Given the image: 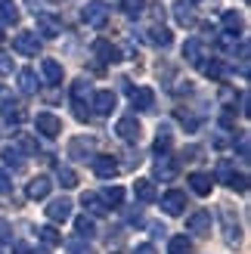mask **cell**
Masks as SVG:
<instances>
[{
  "label": "cell",
  "mask_w": 251,
  "mask_h": 254,
  "mask_svg": "<svg viewBox=\"0 0 251 254\" xmlns=\"http://www.w3.org/2000/svg\"><path fill=\"white\" fill-rule=\"evenodd\" d=\"M81 19L90 25V28H103L109 22V3L106 0H90V3L84 6V12H81Z\"/></svg>",
  "instance_id": "1"
},
{
  "label": "cell",
  "mask_w": 251,
  "mask_h": 254,
  "mask_svg": "<svg viewBox=\"0 0 251 254\" xmlns=\"http://www.w3.org/2000/svg\"><path fill=\"white\" fill-rule=\"evenodd\" d=\"M12 50L22 56H37L41 53V37H37V31H19L12 37Z\"/></svg>",
  "instance_id": "2"
},
{
  "label": "cell",
  "mask_w": 251,
  "mask_h": 254,
  "mask_svg": "<svg viewBox=\"0 0 251 254\" xmlns=\"http://www.w3.org/2000/svg\"><path fill=\"white\" fill-rule=\"evenodd\" d=\"M34 127H37V133H44L47 139H53V136H59V133H62V121L53 115V112H37Z\"/></svg>",
  "instance_id": "3"
},
{
  "label": "cell",
  "mask_w": 251,
  "mask_h": 254,
  "mask_svg": "<svg viewBox=\"0 0 251 254\" xmlns=\"http://www.w3.org/2000/svg\"><path fill=\"white\" fill-rule=\"evenodd\" d=\"M161 211L171 214V217H180V214L186 211V192H180V189H168V192L161 195Z\"/></svg>",
  "instance_id": "4"
},
{
  "label": "cell",
  "mask_w": 251,
  "mask_h": 254,
  "mask_svg": "<svg viewBox=\"0 0 251 254\" xmlns=\"http://www.w3.org/2000/svg\"><path fill=\"white\" fill-rule=\"evenodd\" d=\"M115 133L124 139V143H136V139H140V133H143V127H140V121H136L133 115H124V118H118V124H115Z\"/></svg>",
  "instance_id": "5"
},
{
  "label": "cell",
  "mask_w": 251,
  "mask_h": 254,
  "mask_svg": "<svg viewBox=\"0 0 251 254\" xmlns=\"http://www.w3.org/2000/svg\"><path fill=\"white\" fill-rule=\"evenodd\" d=\"M220 226H223V239H227L230 245L242 242V226H239V220L233 217V211H227V208L220 211Z\"/></svg>",
  "instance_id": "6"
},
{
  "label": "cell",
  "mask_w": 251,
  "mask_h": 254,
  "mask_svg": "<svg viewBox=\"0 0 251 254\" xmlns=\"http://www.w3.org/2000/svg\"><path fill=\"white\" fill-rule=\"evenodd\" d=\"M118 171H121V164L112 155H96L93 158V174L99 180H112V177H118Z\"/></svg>",
  "instance_id": "7"
},
{
  "label": "cell",
  "mask_w": 251,
  "mask_h": 254,
  "mask_svg": "<svg viewBox=\"0 0 251 254\" xmlns=\"http://www.w3.org/2000/svg\"><path fill=\"white\" fill-rule=\"evenodd\" d=\"M47 217L53 220V223H65V220L71 217V198H65V195H62V198H53V201L47 205Z\"/></svg>",
  "instance_id": "8"
},
{
  "label": "cell",
  "mask_w": 251,
  "mask_h": 254,
  "mask_svg": "<svg viewBox=\"0 0 251 254\" xmlns=\"http://www.w3.org/2000/svg\"><path fill=\"white\" fill-rule=\"evenodd\" d=\"M186 230L192 236H208L211 233V211H195L186 217Z\"/></svg>",
  "instance_id": "9"
},
{
  "label": "cell",
  "mask_w": 251,
  "mask_h": 254,
  "mask_svg": "<svg viewBox=\"0 0 251 254\" xmlns=\"http://www.w3.org/2000/svg\"><path fill=\"white\" fill-rule=\"evenodd\" d=\"M115 106H118V96L112 90H96L93 93V112H96V115H112Z\"/></svg>",
  "instance_id": "10"
},
{
  "label": "cell",
  "mask_w": 251,
  "mask_h": 254,
  "mask_svg": "<svg viewBox=\"0 0 251 254\" xmlns=\"http://www.w3.org/2000/svg\"><path fill=\"white\" fill-rule=\"evenodd\" d=\"M183 59L189 62V65H202L205 62V44L198 41V37H189V41L183 44Z\"/></svg>",
  "instance_id": "11"
},
{
  "label": "cell",
  "mask_w": 251,
  "mask_h": 254,
  "mask_svg": "<svg viewBox=\"0 0 251 254\" xmlns=\"http://www.w3.org/2000/svg\"><path fill=\"white\" fill-rule=\"evenodd\" d=\"M96 146V139L93 136H78V139H71V146H68V155L71 158H78V161H87L90 158V152Z\"/></svg>",
  "instance_id": "12"
},
{
  "label": "cell",
  "mask_w": 251,
  "mask_h": 254,
  "mask_svg": "<svg viewBox=\"0 0 251 254\" xmlns=\"http://www.w3.org/2000/svg\"><path fill=\"white\" fill-rule=\"evenodd\" d=\"M189 189L195 195H211V189H214V177L205 174V171H195V174H189Z\"/></svg>",
  "instance_id": "13"
},
{
  "label": "cell",
  "mask_w": 251,
  "mask_h": 254,
  "mask_svg": "<svg viewBox=\"0 0 251 254\" xmlns=\"http://www.w3.org/2000/svg\"><path fill=\"white\" fill-rule=\"evenodd\" d=\"M50 186H53V183H50V177H34V180L28 183V189H25V195H28L31 201H41V198H47L50 195Z\"/></svg>",
  "instance_id": "14"
},
{
  "label": "cell",
  "mask_w": 251,
  "mask_h": 254,
  "mask_svg": "<svg viewBox=\"0 0 251 254\" xmlns=\"http://www.w3.org/2000/svg\"><path fill=\"white\" fill-rule=\"evenodd\" d=\"M37 31H41L44 37H56L62 31V25H59V19L53 16V12H37Z\"/></svg>",
  "instance_id": "15"
},
{
  "label": "cell",
  "mask_w": 251,
  "mask_h": 254,
  "mask_svg": "<svg viewBox=\"0 0 251 254\" xmlns=\"http://www.w3.org/2000/svg\"><path fill=\"white\" fill-rule=\"evenodd\" d=\"M130 103H133V109L149 112L155 106V93L149 90V87H136V90H130Z\"/></svg>",
  "instance_id": "16"
},
{
  "label": "cell",
  "mask_w": 251,
  "mask_h": 254,
  "mask_svg": "<svg viewBox=\"0 0 251 254\" xmlns=\"http://www.w3.org/2000/svg\"><path fill=\"white\" fill-rule=\"evenodd\" d=\"M174 19H177L183 28H189V25H195V12H192V3H186V0H177L174 3Z\"/></svg>",
  "instance_id": "17"
},
{
  "label": "cell",
  "mask_w": 251,
  "mask_h": 254,
  "mask_svg": "<svg viewBox=\"0 0 251 254\" xmlns=\"http://www.w3.org/2000/svg\"><path fill=\"white\" fill-rule=\"evenodd\" d=\"M93 53L99 56V62H118V59H121L118 47H112L109 41H96V44H93Z\"/></svg>",
  "instance_id": "18"
},
{
  "label": "cell",
  "mask_w": 251,
  "mask_h": 254,
  "mask_svg": "<svg viewBox=\"0 0 251 254\" xmlns=\"http://www.w3.org/2000/svg\"><path fill=\"white\" fill-rule=\"evenodd\" d=\"M0 158H3V164H9L12 171H19V168H25V155L16 149V146H3L0 149Z\"/></svg>",
  "instance_id": "19"
},
{
  "label": "cell",
  "mask_w": 251,
  "mask_h": 254,
  "mask_svg": "<svg viewBox=\"0 0 251 254\" xmlns=\"http://www.w3.org/2000/svg\"><path fill=\"white\" fill-rule=\"evenodd\" d=\"M155 177L158 180H174V174H177V164H174V158H168V155H161L158 161H155Z\"/></svg>",
  "instance_id": "20"
},
{
  "label": "cell",
  "mask_w": 251,
  "mask_h": 254,
  "mask_svg": "<svg viewBox=\"0 0 251 254\" xmlns=\"http://www.w3.org/2000/svg\"><path fill=\"white\" fill-rule=\"evenodd\" d=\"M41 71H44V81L47 84H59L62 81V65L56 59H44L41 62Z\"/></svg>",
  "instance_id": "21"
},
{
  "label": "cell",
  "mask_w": 251,
  "mask_h": 254,
  "mask_svg": "<svg viewBox=\"0 0 251 254\" xmlns=\"http://www.w3.org/2000/svg\"><path fill=\"white\" fill-rule=\"evenodd\" d=\"M19 90H22L25 96L37 93V74H34L31 68H22V71H19Z\"/></svg>",
  "instance_id": "22"
},
{
  "label": "cell",
  "mask_w": 251,
  "mask_h": 254,
  "mask_svg": "<svg viewBox=\"0 0 251 254\" xmlns=\"http://www.w3.org/2000/svg\"><path fill=\"white\" fill-rule=\"evenodd\" d=\"M223 28H227V34H239V31L245 28V19H242V12H236V9L223 12Z\"/></svg>",
  "instance_id": "23"
},
{
  "label": "cell",
  "mask_w": 251,
  "mask_h": 254,
  "mask_svg": "<svg viewBox=\"0 0 251 254\" xmlns=\"http://www.w3.org/2000/svg\"><path fill=\"white\" fill-rule=\"evenodd\" d=\"M99 198H103L106 208H118L121 201H124V189H121V186H109V189H103V192H99Z\"/></svg>",
  "instance_id": "24"
},
{
  "label": "cell",
  "mask_w": 251,
  "mask_h": 254,
  "mask_svg": "<svg viewBox=\"0 0 251 254\" xmlns=\"http://www.w3.org/2000/svg\"><path fill=\"white\" fill-rule=\"evenodd\" d=\"M133 192H136V198H140V201H155V198H158L155 183H152V180H136Z\"/></svg>",
  "instance_id": "25"
},
{
  "label": "cell",
  "mask_w": 251,
  "mask_h": 254,
  "mask_svg": "<svg viewBox=\"0 0 251 254\" xmlns=\"http://www.w3.org/2000/svg\"><path fill=\"white\" fill-rule=\"evenodd\" d=\"M0 118H3L6 124H19V121L25 118V112H22V106H16V103H3V109H0Z\"/></svg>",
  "instance_id": "26"
},
{
  "label": "cell",
  "mask_w": 251,
  "mask_h": 254,
  "mask_svg": "<svg viewBox=\"0 0 251 254\" xmlns=\"http://www.w3.org/2000/svg\"><path fill=\"white\" fill-rule=\"evenodd\" d=\"M171 31L168 28H161V25H155V28H149V44H155V47H171Z\"/></svg>",
  "instance_id": "27"
},
{
  "label": "cell",
  "mask_w": 251,
  "mask_h": 254,
  "mask_svg": "<svg viewBox=\"0 0 251 254\" xmlns=\"http://www.w3.org/2000/svg\"><path fill=\"white\" fill-rule=\"evenodd\" d=\"M0 19L3 22H19V3L16 0H0Z\"/></svg>",
  "instance_id": "28"
},
{
  "label": "cell",
  "mask_w": 251,
  "mask_h": 254,
  "mask_svg": "<svg viewBox=\"0 0 251 254\" xmlns=\"http://www.w3.org/2000/svg\"><path fill=\"white\" fill-rule=\"evenodd\" d=\"M81 201H84V208L90 211V214H106V211H109V208L103 205V198H99L96 192H84V198H81Z\"/></svg>",
  "instance_id": "29"
},
{
  "label": "cell",
  "mask_w": 251,
  "mask_h": 254,
  "mask_svg": "<svg viewBox=\"0 0 251 254\" xmlns=\"http://www.w3.org/2000/svg\"><path fill=\"white\" fill-rule=\"evenodd\" d=\"M56 177H59V183L65 186V189H74V186H78V174H74L71 168H65V164H59V168H56Z\"/></svg>",
  "instance_id": "30"
},
{
  "label": "cell",
  "mask_w": 251,
  "mask_h": 254,
  "mask_svg": "<svg viewBox=\"0 0 251 254\" xmlns=\"http://www.w3.org/2000/svg\"><path fill=\"white\" fill-rule=\"evenodd\" d=\"M192 248H189V239L186 236H174L171 242H168V254H189Z\"/></svg>",
  "instance_id": "31"
},
{
  "label": "cell",
  "mask_w": 251,
  "mask_h": 254,
  "mask_svg": "<svg viewBox=\"0 0 251 254\" xmlns=\"http://www.w3.org/2000/svg\"><path fill=\"white\" fill-rule=\"evenodd\" d=\"M74 230H78V236L84 239H90V236H96V223L90 220V217H78V220H74Z\"/></svg>",
  "instance_id": "32"
},
{
  "label": "cell",
  "mask_w": 251,
  "mask_h": 254,
  "mask_svg": "<svg viewBox=\"0 0 251 254\" xmlns=\"http://www.w3.org/2000/svg\"><path fill=\"white\" fill-rule=\"evenodd\" d=\"M37 236H41L44 245H59V242H62V236L56 233V226H41V230H37Z\"/></svg>",
  "instance_id": "33"
},
{
  "label": "cell",
  "mask_w": 251,
  "mask_h": 254,
  "mask_svg": "<svg viewBox=\"0 0 251 254\" xmlns=\"http://www.w3.org/2000/svg\"><path fill=\"white\" fill-rule=\"evenodd\" d=\"M143 9H146V0H124V12H127L130 19H136Z\"/></svg>",
  "instance_id": "34"
},
{
  "label": "cell",
  "mask_w": 251,
  "mask_h": 254,
  "mask_svg": "<svg viewBox=\"0 0 251 254\" xmlns=\"http://www.w3.org/2000/svg\"><path fill=\"white\" fill-rule=\"evenodd\" d=\"M198 68H202V71L208 74V78H220V74H223V65H220L217 59H211V62H202Z\"/></svg>",
  "instance_id": "35"
},
{
  "label": "cell",
  "mask_w": 251,
  "mask_h": 254,
  "mask_svg": "<svg viewBox=\"0 0 251 254\" xmlns=\"http://www.w3.org/2000/svg\"><path fill=\"white\" fill-rule=\"evenodd\" d=\"M168 146H171V133L161 127L158 130V136H155V152H168Z\"/></svg>",
  "instance_id": "36"
},
{
  "label": "cell",
  "mask_w": 251,
  "mask_h": 254,
  "mask_svg": "<svg viewBox=\"0 0 251 254\" xmlns=\"http://www.w3.org/2000/svg\"><path fill=\"white\" fill-rule=\"evenodd\" d=\"M68 251L71 254H90V245H84L81 236H74V239H68Z\"/></svg>",
  "instance_id": "37"
},
{
  "label": "cell",
  "mask_w": 251,
  "mask_h": 254,
  "mask_svg": "<svg viewBox=\"0 0 251 254\" xmlns=\"http://www.w3.org/2000/svg\"><path fill=\"white\" fill-rule=\"evenodd\" d=\"M227 186H233L236 192H245V189H248V177H245V174H233V180H230Z\"/></svg>",
  "instance_id": "38"
},
{
  "label": "cell",
  "mask_w": 251,
  "mask_h": 254,
  "mask_svg": "<svg viewBox=\"0 0 251 254\" xmlns=\"http://www.w3.org/2000/svg\"><path fill=\"white\" fill-rule=\"evenodd\" d=\"M19 152H37V139L34 136H19Z\"/></svg>",
  "instance_id": "39"
},
{
  "label": "cell",
  "mask_w": 251,
  "mask_h": 254,
  "mask_svg": "<svg viewBox=\"0 0 251 254\" xmlns=\"http://www.w3.org/2000/svg\"><path fill=\"white\" fill-rule=\"evenodd\" d=\"M217 180H223V183H230V180H233V168H230V161H220V164H217Z\"/></svg>",
  "instance_id": "40"
},
{
  "label": "cell",
  "mask_w": 251,
  "mask_h": 254,
  "mask_svg": "<svg viewBox=\"0 0 251 254\" xmlns=\"http://www.w3.org/2000/svg\"><path fill=\"white\" fill-rule=\"evenodd\" d=\"M0 242H12V226L0 217Z\"/></svg>",
  "instance_id": "41"
},
{
  "label": "cell",
  "mask_w": 251,
  "mask_h": 254,
  "mask_svg": "<svg viewBox=\"0 0 251 254\" xmlns=\"http://www.w3.org/2000/svg\"><path fill=\"white\" fill-rule=\"evenodd\" d=\"M6 192H12V183H9V177H6V171L0 168V195H6Z\"/></svg>",
  "instance_id": "42"
},
{
  "label": "cell",
  "mask_w": 251,
  "mask_h": 254,
  "mask_svg": "<svg viewBox=\"0 0 251 254\" xmlns=\"http://www.w3.org/2000/svg\"><path fill=\"white\" fill-rule=\"evenodd\" d=\"M12 71V59L6 56V53H0V78H3V74H9Z\"/></svg>",
  "instance_id": "43"
},
{
  "label": "cell",
  "mask_w": 251,
  "mask_h": 254,
  "mask_svg": "<svg viewBox=\"0 0 251 254\" xmlns=\"http://www.w3.org/2000/svg\"><path fill=\"white\" fill-rule=\"evenodd\" d=\"M133 254H158V251H155V245L143 242V245H136V248H133Z\"/></svg>",
  "instance_id": "44"
},
{
  "label": "cell",
  "mask_w": 251,
  "mask_h": 254,
  "mask_svg": "<svg viewBox=\"0 0 251 254\" xmlns=\"http://www.w3.org/2000/svg\"><path fill=\"white\" fill-rule=\"evenodd\" d=\"M239 155L248 158V136H239Z\"/></svg>",
  "instance_id": "45"
},
{
  "label": "cell",
  "mask_w": 251,
  "mask_h": 254,
  "mask_svg": "<svg viewBox=\"0 0 251 254\" xmlns=\"http://www.w3.org/2000/svg\"><path fill=\"white\" fill-rule=\"evenodd\" d=\"M16 254H28V248H22V245H19V248H16Z\"/></svg>",
  "instance_id": "46"
},
{
  "label": "cell",
  "mask_w": 251,
  "mask_h": 254,
  "mask_svg": "<svg viewBox=\"0 0 251 254\" xmlns=\"http://www.w3.org/2000/svg\"><path fill=\"white\" fill-rule=\"evenodd\" d=\"M0 41H3V25H0Z\"/></svg>",
  "instance_id": "47"
},
{
  "label": "cell",
  "mask_w": 251,
  "mask_h": 254,
  "mask_svg": "<svg viewBox=\"0 0 251 254\" xmlns=\"http://www.w3.org/2000/svg\"><path fill=\"white\" fill-rule=\"evenodd\" d=\"M34 254H47V251H34Z\"/></svg>",
  "instance_id": "48"
},
{
  "label": "cell",
  "mask_w": 251,
  "mask_h": 254,
  "mask_svg": "<svg viewBox=\"0 0 251 254\" xmlns=\"http://www.w3.org/2000/svg\"><path fill=\"white\" fill-rule=\"evenodd\" d=\"M0 96H3V87H0Z\"/></svg>",
  "instance_id": "49"
}]
</instances>
